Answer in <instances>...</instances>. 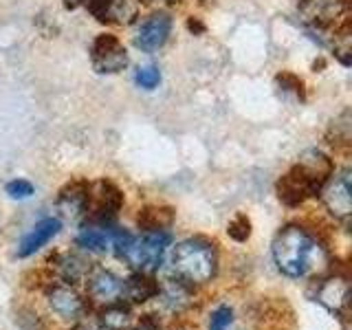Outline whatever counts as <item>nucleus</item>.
Wrapping results in <instances>:
<instances>
[{"mask_svg":"<svg viewBox=\"0 0 352 330\" xmlns=\"http://www.w3.org/2000/svg\"><path fill=\"white\" fill-rule=\"evenodd\" d=\"M273 260L289 278H302L326 267V251L300 225H286L273 240Z\"/></svg>","mask_w":352,"mask_h":330,"instance_id":"1","label":"nucleus"},{"mask_svg":"<svg viewBox=\"0 0 352 330\" xmlns=\"http://www.w3.org/2000/svg\"><path fill=\"white\" fill-rule=\"evenodd\" d=\"M333 176V163L326 154L308 150L302 154L297 165L286 172L278 181V196L286 207H300L306 198L322 192V187Z\"/></svg>","mask_w":352,"mask_h":330,"instance_id":"2","label":"nucleus"},{"mask_svg":"<svg viewBox=\"0 0 352 330\" xmlns=\"http://www.w3.org/2000/svg\"><path fill=\"white\" fill-rule=\"evenodd\" d=\"M216 249L203 238L183 240L172 251V271L185 284H205L216 275Z\"/></svg>","mask_w":352,"mask_h":330,"instance_id":"3","label":"nucleus"},{"mask_svg":"<svg viewBox=\"0 0 352 330\" xmlns=\"http://www.w3.org/2000/svg\"><path fill=\"white\" fill-rule=\"evenodd\" d=\"M170 242H172V236L168 231H148L143 238H132V242L121 258H126L132 267L141 273L159 271L165 249L170 247Z\"/></svg>","mask_w":352,"mask_h":330,"instance_id":"4","label":"nucleus"},{"mask_svg":"<svg viewBox=\"0 0 352 330\" xmlns=\"http://www.w3.org/2000/svg\"><path fill=\"white\" fill-rule=\"evenodd\" d=\"M91 62L97 73H119L126 69L128 53L117 36H113V33H102V36H97L93 40Z\"/></svg>","mask_w":352,"mask_h":330,"instance_id":"5","label":"nucleus"},{"mask_svg":"<svg viewBox=\"0 0 352 330\" xmlns=\"http://www.w3.org/2000/svg\"><path fill=\"white\" fill-rule=\"evenodd\" d=\"M93 205V218L97 223H108L113 220L121 205H124V194L113 181H99L93 190H88V207Z\"/></svg>","mask_w":352,"mask_h":330,"instance_id":"6","label":"nucleus"},{"mask_svg":"<svg viewBox=\"0 0 352 330\" xmlns=\"http://www.w3.org/2000/svg\"><path fill=\"white\" fill-rule=\"evenodd\" d=\"M324 205L335 218L348 220V216L352 214V176H350V170H344L326 185Z\"/></svg>","mask_w":352,"mask_h":330,"instance_id":"7","label":"nucleus"},{"mask_svg":"<svg viewBox=\"0 0 352 330\" xmlns=\"http://www.w3.org/2000/svg\"><path fill=\"white\" fill-rule=\"evenodd\" d=\"M172 18L168 14H152L135 36V47L141 51H157L170 38Z\"/></svg>","mask_w":352,"mask_h":330,"instance_id":"8","label":"nucleus"},{"mask_svg":"<svg viewBox=\"0 0 352 330\" xmlns=\"http://www.w3.org/2000/svg\"><path fill=\"white\" fill-rule=\"evenodd\" d=\"M88 190H91V185L84 181L69 183L58 196V212L66 220L82 218L88 209Z\"/></svg>","mask_w":352,"mask_h":330,"instance_id":"9","label":"nucleus"},{"mask_svg":"<svg viewBox=\"0 0 352 330\" xmlns=\"http://www.w3.org/2000/svg\"><path fill=\"white\" fill-rule=\"evenodd\" d=\"M47 302L55 315L62 319H77L84 311V300L77 295L71 286L66 284H55L47 291Z\"/></svg>","mask_w":352,"mask_h":330,"instance_id":"10","label":"nucleus"},{"mask_svg":"<svg viewBox=\"0 0 352 330\" xmlns=\"http://www.w3.org/2000/svg\"><path fill=\"white\" fill-rule=\"evenodd\" d=\"M121 282L115 273H110L102 267H95L88 271V293L95 302L110 304L117 297H121Z\"/></svg>","mask_w":352,"mask_h":330,"instance_id":"11","label":"nucleus"},{"mask_svg":"<svg viewBox=\"0 0 352 330\" xmlns=\"http://www.w3.org/2000/svg\"><path fill=\"white\" fill-rule=\"evenodd\" d=\"M315 300L319 304H324L330 313L335 315H344V311L348 308V300H350V289L348 282L344 278H330L324 280L317 286Z\"/></svg>","mask_w":352,"mask_h":330,"instance_id":"12","label":"nucleus"},{"mask_svg":"<svg viewBox=\"0 0 352 330\" xmlns=\"http://www.w3.org/2000/svg\"><path fill=\"white\" fill-rule=\"evenodd\" d=\"M60 229H62L60 218H44V220H40V223H38L36 227H33L25 238L20 240L18 256H20V258H29V256H33V253L40 251L53 236H58V234H60Z\"/></svg>","mask_w":352,"mask_h":330,"instance_id":"13","label":"nucleus"},{"mask_svg":"<svg viewBox=\"0 0 352 330\" xmlns=\"http://www.w3.org/2000/svg\"><path fill=\"white\" fill-rule=\"evenodd\" d=\"M121 295L132 304H143L159 295V282H154L148 273H135L121 284Z\"/></svg>","mask_w":352,"mask_h":330,"instance_id":"14","label":"nucleus"},{"mask_svg":"<svg viewBox=\"0 0 352 330\" xmlns=\"http://www.w3.org/2000/svg\"><path fill=\"white\" fill-rule=\"evenodd\" d=\"M113 236H115V229H108L106 225L86 227L82 234L77 236V245L95 253H106L113 249Z\"/></svg>","mask_w":352,"mask_h":330,"instance_id":"15","label":"nucleus"},{"mask_svg":"<svg viewBox=\"0 0 352 330\" xmlns=\"http://www.w3.org/2000/svg\"><path fill=\"white\" fill-rule=\"evenodd\" d=\"M137 223L141 229H146V231H163L174 223V209L165 207V205L143 207L137 216Z\"/></svg>","mask_w":352,"mask_h":330,"instance_id":"16","label":"nucleus"},{"mask_svg":"<svg viewBox=\"0 0 352 330\" xmlns=\"http://www.w3.org/2000/svg\"><path fill=\"white\" fill-rule=\"evenodd\" d=\"M159 293L163 295V302L165 306H170V308H183L187 302H190V291H187V286L183 280H165L163 286H159Z\"/></svg>","mask_w":352,"mask_h":330,"instance_id":"17","label":"nucleus"},{"mask_svg":"<svg viewBox=\"0 0 352 330\" xmlns=\"http://www.w3.org/2000/svg\"><path fill=\"white\" fill-rule=\"evenodd\" d=\"M137 18V0H108L106 22H119L130 25Z\"/></svg>","mask_w":352,"mask_h":330,"instance_id":"18","label":"nucleus"},{"mask_svg":"<svg viewBox=\"0 0 352 330\" xmlns=\"http://www.w3.org/2000/svg\"><path fill=\"white\" fill-rule=\"evenodd\" d=\"M99 326L104 330H126L130 326V311L119 304H110L99 313Z\"/></svg>","mask_w":352,"mask_h":330,"instance_id":"19","label":"nucleus"},{"mask_svg":"<svg viewBox=\"0 0 352 330\" xmlns=\"http://www.w3.org/2000/svg\"><path fill=\"white\" fill-rule=\"evenodd\" d=\"M55 267H58V273L64 278V282H69V284L82 280L86 273L84 260L77 256H58L55 258Z\"/></svg>","mask_w":352,"mask_h":330,"instance_id":"20","label":"nucleus"},{"mask_svg":"<svg viewBox=\"0 0 352 330\" xmlns=\"http://www.w3.org/2000/svg\"><path fill=\"white\" fill-rule=\"evenodd\" d=\"M352 44H350V22H346L344 27L337 31L335 36V55L344 66H350L352 62Z\"/></svg>","mask_w":352,"mask_h":330,"instance_id":"21","label":"nucleus"},{"mask_svg":"<svg viewBox=\"0 0 352 330\" xmlns=\"http://www.w3.org/2000/svg\"><path fill=\"white\" fill-rule=\"evenodd\" d=\"M227 234H229L231 240H236V242L249 240V236H251V220L245 214L234 216V218H231V223L227 225Z\"/></svg>","mask_w":352,"mask_h":330,"instance_id":"22","label":"nucleus"},{"mask_svg":"<svg viewBox=\"0 0 352 330\" xmlns=\"http://www.w3.org/2000/svg\"><path fill=\"white\" fill-rule=\"evenodd\" d=\"M135 80L141 88H146V91H154L159 84H161V71L157 66H141L135 73Z\"/></svg>","mask_w":352,"mask_h":330,"instance_id":"23","label":"nucleus"},{"mask_svg":"<svg viewBox=\"0 0 352 330\" xmlns=\"http://www.w3.org/2000/svg\"><path fill=\"white\" fill-rule=\"evenodd\" d=\"M275 82H278L284 91H291V93H295L300 99H304L306 97V93H304V82H302V77H297L295 73H291V71H282L278 77H275Z\"/></svg>","mask_w":352,"mask_h":330,"instance_id":"24","label":"nucleus"},{"mask_svg":"<svg viewBox=\"0 0 352 330\" xmlns=\"http://www.w3.org/2000/svg\"><path fill=\"white\" fill-rule=\"evenodd\" d=\"M5 192L11 196V198H29L33 194V185L25 179H16V181H11L5 185Z\"/></svg>","mask_w":352,"mask_h":330,"instance_id":"25","label":"nucleus"},{"mask_svg":"<svg viewBox=\"0 0 352 330\" xmlns=\"http://www.w3.org/2000/svg\"><path fill=\"white\" fill-rule=\"evenodd\" d=\"M231 319H234V313H231V308L229 306H220L214 311L212 315V328H227L231 324Z\"/></svg>","mask_w":352,"mask_h":330,"instance_id":"26","label":"nucleus"},{"mask_svg":"<svg viewBox=\"0 0 352 330\" xmlns=\"http://www.w3.org/2000/svg\"><path fill=\"white\" fill-rule=\"evenodd\" d=\"M187 29H190L194 36H201V33H205V25L198 18H190V20H187Z\"/></svg>","mask_w":352,"mask_h":330,"instance_id":"27","label":"nucleus"},{"mask_svg":"<svg viewBox=\"0 0 352 330\" xmlns=\"http://www.w3.org/2000/svg\"><path fill=\"white\" fill-rule=\"evenodd\" d=\"M73 330H91V328H86V326H77V328H73Z\"/></svg>","mask_w":352,"mask_h":330,"instance_id":"28","label":"nucleus"},{"mask_svg":"<svg viewBox=\"0 0 352 330\" xmlns=\"http://www.w3.org/2000/svg\"><path fill=\"white\" fill-rule=\"evenodd\" d=\"M212 330H225V328H212Z\"/></svg>","mask_w":352,"mask_h":330,"instance_id":"29","label":"nucleus"},{"mask_svg":"<svg viewBox=\"0 0 352 330\" xmlns=\"http://www.w3.org/2000/svg\"><path fill=\"white\" fill-rule=\"evenodd\" d=\"M168 3H172V0H168Z\"/></svg>","mask_w":352,"mask_h":330,"instance_id":"30","label":"nucleus"}]
</instances>
